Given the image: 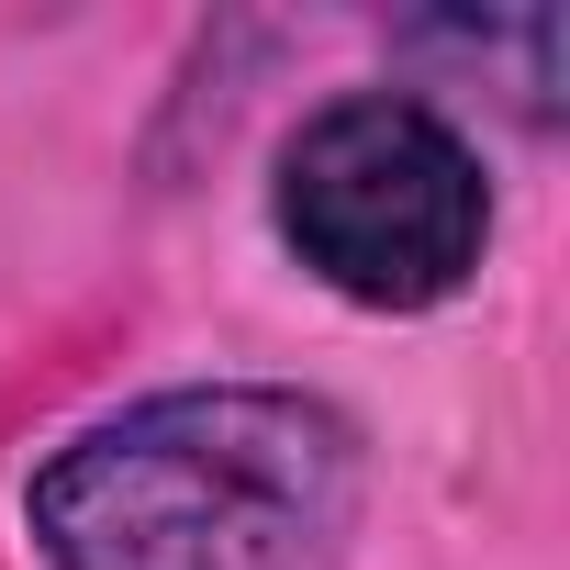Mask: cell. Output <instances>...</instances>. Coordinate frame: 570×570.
I'll return each instance as SVG.
<instances>
[{
	"label": "cell",
	"instance_id": "2",
	"mask_svg": "<svg viewBox=\"0 0 570 570\" xmlns=\"http://www.w3.org/2000/svg\"><path fill=\"white\" fill-rule=\"evenodd\" d=\"M268 224L358 314H436L492 257V168L425 90H336L268 157Z\"/></svg>",
	"mask_w": 570,
	"mask_h": 570
},
{
	"label": "cell",
	"instance_id": "1",
	"mask_svg": "<svg viewBox=\"0 0 570 570\" xmlns=\"http://www.w3.org/2000/svg\"><path fill=\"white\" fill-rule=\"evenodd\" d=\"M370 503V436L303 381H168L23 481L46 570H325Z\"/></svg>",
	"mask_w": 570,
	"mask_h": 570
}]
</instances>
